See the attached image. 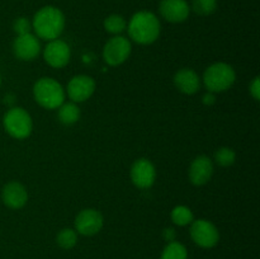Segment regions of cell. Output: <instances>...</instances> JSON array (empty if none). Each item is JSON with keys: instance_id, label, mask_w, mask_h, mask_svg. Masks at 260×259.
<instances>
[{"instance_id": "obj_19", "label": "cell", "mask_w": 260, "mask_h": 259, "mask_svg": "<svg viewBox=\"0 0 260 259\" xmlns=\"http://www.w3.org/2000/svg\"><path fill=\"white\" fill-rule=\"evenodd\" d=\"M104 29L113 36H119L127 29V22L122 15L111 14L104 19Z\"/></svg>"}, {"instance_id": "obj_21", "label": "cell", "mask_w": 260, "mask_h": 259, "mask_svg": "<svg viewBox=\"0 0 260 259\" xmlns=\"http://www.w3.org/2000/svg\"><path fill=\"white\" fill-rule=\"evenodd\" d=\"M56 241H57L58 246L65 249V250L73 249L78 243V233H76L75 229L71 228L61 229L56 236Z\"/></svg>"}, {"instance_id": "obj_9", "label": "cell", "mask_w": 260, "mask_h": 259, "mask_svg": "<svg viewBox=\"0 0 260 259\" xmlns=\"http://www.w3.org/2000/svg\"><path fill=\"white\" fill-rule=\"evenodd\" d=\"M43 60L48 66L53 69H62L70 62L71 48L65 41L56 38L48 41L47 45L42 50Z\"/></svg>"}, {"instance_id": "obj_25", "label": "cell", "mask_w": 260, "mask_h": 259, "mask_svg": "<svg viewBox=\"0 0 260 259\" xmlns=\"http://www.w3.org/2000/svg\"><path fill=\"white\" fill-rule=\"evenodd\" d=\"M249 91H250V95L253 96L254 101H259V98H260L259 76H255V78H254V80L251 81L250 85H249Z\"/></svg>"}, {"instance_id": "obj_24", "label": "cell", "mask_w": 260, "mask_h": 259, "mask_svg": "<svg viewBox=\"0 0 260 259\" xmlns=\"http://www.w3.org/2000/svg\"><path fill=\"white\" fill-rule=\"evenodd\" d=\"M13 30L17 36L32 33V22L25 17H19L13 23Z\"/></svg>"}, {"instance_id": "obj_27", "label": "cell", "mask_w": 260, "mask_h": 259, "mask_svg": "<svg viewBox=\"0 0 260 259\" xmlns=\"http://www.w3.org/2000/svg\"><path fill=\"white\" fill-rule=\"evenodd\" d=\"M216 102V94L212 93V91H206L202 95V103L205 106H213Z\"/></svg>"}, {"instance_id": "obj_6", "label": "cell", "mask_w": 260, "mask_h": 259, "mask_svg": "<svg viewBox=\"0 0 260 259\" xmlns=\"http://www.w3.org/2000/svg\"><path fill=\"white\" fill-rule=\"evenodd\" d=\"M132 52V43L129 38L122 35L113 36L103 47V58L109 66H119L126 62Z\"/></svg>"}, {"instance_id": "obj_8", "label": "cell", "mask_w": 260, "mask_h": 259, "mask_svg": "<svg viewBox=\"0 0 260 259\" xmlns=\"http://www.w3.org/2000/svg\"><path fill=\"white\" fill-rule=\"evenodd\" d=\"M95 80L91 76L85 75V74H79V75L73 76L69 80L65 91L71 102L79 104L90 99L93 94L95 93Z\"/></svg>"}, {"instance_id": "obj_7", "label": "cell", "mask_w": 260, "mask_h": 259, "mask_svg": "<svg viewBox=\"0 0 260 259\" xmlns=\"http://www.w3.org/2000/svg\"><path fill=\"white\" fill-rule=\"evenodd\" d=\"M190 238L196 245L203 249H210L217 245L220 241V231L213 222L206 218L193 220L190 223Z\"/></svg>"}, {"instance_id": "obj_23", "label": "cell", "mask_w": 260, "mask_h": 259, "mask_svg": "<svg viewBox=\"0 0 260 259\" xmlns=\"http://www.w3.org/2000/svg\"><path fill=\"white\" fill-rule=\"evenodd\" d=\"M192 9L196 14L207 17L213 14L217 9V0H193Z\"/></svg>"}, {"instance_id": "obj_11", "label": "cell", "mask_w": 260, "mask_h": 259, "mask_svg": "<svg viewBox=\"0 0 260 259\" xmlns=\"http://www.w3.org/2000/svg\"><path fill=\"white\" fill-rule=\"evenodd\" d=\"M76 233L84 236H94L103 229L104 218L101 211L95 208H84L75 217Z\"/></svg>"}, {"instance_id": "obj_4", "label": "cell", "mask_w": 260, "mask_h": 259, "mask_svg": "<svg viewBox=\"0 0 260 259\" xmlns=\"http://www.w3.org/2000/svg\"><path fill=\"white\" fill-rule=\"evenodd\" d=\"M201 79L208 91L223 93L235 84L236 71L230 63L213 62L206 69Z\"/></svg>"}, {"instance_id": "obj_13", "label": "cell", "mask_w": 260, "mask_h": 259, "mask_svg": "<svg viewBox=\"0 0 260 259\" xmlns=\"http://www.w3.org/2000/svg\"><path fill=\"white\" fill-rule=\"evenodd\" d=\"M213 170H215L213 160L207 155H198L190 163L189 169H188V178L193 185L201 187L210 182L213 175Z\"/></svg>"}, {"instance_id": "obj_18", "label": "cell", "mask_w": 260, "mask_h": 259, "mask_svg": "<svg viewBox=\"0 0 260 259\" xmlns=\"http://www.w3.org/2000/svg\"><path fill=\"white\" fill-rule=\"evenodd\" d=\"M170 218L177 226H188L194 220V215L188 206L178 205L170 212Z\"/></svg>"}, {"instance_id": "obj_12", "label": "cell", "mask_w": 260, "mask_h": 259, "mask_svg": "<svg viewBox=\"0 0 260 259\" xmlns=\"http://www.w3.org/2000/svg\"><path fill=\"white\" fill-rule=\"evenodd\" d=\"M13 53L17 58L22 61H32L37 57L42 51L40 38L35 33L17 36L13 41Z\"/></svg>"}, {"instance_id": "obj_5", "label": "cell", "mask_w": 260, "mask_h": 259, "mask_svg": "<svg viewBox=\"0 0 260 259\" xmlns=\"http://www.w3.org/2000/svg\"><path fill=\"white\" fill-rule=\"evenodd\" d=\"M4 128L13 139L24 140L33 131V121L30 114L22 107H12L3 118Z\"/></svg>"}, {"instance_id": "obj_17", "label": "cell", "mask_w": 260, "mask_h": 259, "mask_svg": "<svg viewBox=\"0 0 260 259\" xmlns=\"http://www.w3.org/2000/svg\"><path fill=\"white\" fill-rule=\"evenodd\" d=\"M80 108L74 102H63L57 108V119L65 126H73L80 119Z\"/></svg>"}, {"instance_id": "obj_10", "label": "cell", "mask_w": 260, "mask_h": 259, "mask_svg": "<svg viewBox=\"0 0 260 259\" xmlns=\"http://www.w3.org/2000/svg\"><path fill=\"white\" fill-rule=\"evenodd\" d=\"M129 177L135 187L140 189H149L156 180V168L151 160L146 157H140L135 160L129 169Z\"/></svg>"}, {"instance_id": "obj_3", "label": "cell", "mask_w": 260, "mask_h": 259, "mask_svg": "<svg viewBox=\"0 0 260 259\" xmlns=\"http://www.w3.org/2000/svg\"><path fill=\"white\" fill-rule=\"evenodd\" d=\"M33 98L45 109H57L66 99L65 88L53 78L43 76L33 85Z\"/></svg>"}, {"instance_id": "obj_1", "label": "cell", "mask_w": 260, "mask_h": 259, "mask_svg": "<svg viewBox=\"0 0 260 259\" xmlns=\"http://www.w3.org/2000/svg\"><path fill=\"white\" fill-rule=\"evenodd\" d=\"M127 30L129 41L146 46L157 41L161 32V24L156 14L149 10H140L127 23Z\"/></svg>"}, {"instance_id": "obj_16", "label": "cell", "mask_w": 260, "mask_h": 259, "mask_svg": "<svg viewBox=\"0 0 260 259\" xmlns=\"http://www.w3.org/2000/svg\"><path fill=\"white\" fill-rule=\"evenodd\" d=\"M173 81H174L175 88L180 93L187 94V95H193V94L198 93L201 85H202V79H201L200 74L189 68L178 70L173 78Z\"/></svg>"}, {"instance_id": "obj_28", "label": "cell", "mask_w": 260, "mask_h": 259, "mask_svg": "<svg viewBox=\"0 0 260 259\" xmlns=\"http://www.w3.org/2000/svg\"><path fill=\"white\" fill-rule=\"evenodd\" d=\"M0 85H2V75H0Z\"/></svg>"}, {"instance_id": "obj_2", "label": "cell", "mask_w": 260, "mask_h": 259, "mask_svg": "<svg viewBox=\"0 0 260 259\" xmlns=\"http://www.w3.org/2000/svg\"><path fill=\"white\" fill-rule=\"evenodd\" d=\"M66 19L58 8L47 5L38 10L32 20V30L40 40L52 41L60 38L65 29Z\"/></svg>"}, {"instance_id": "obj_15", "label": "cell", "mask_w": 260, "mask_h": 259, "mask_svg": "<svg viewBox=\"0 0 260 259\" xmlns=\"http://www.w3.org/2000/svg\"><path fill=\"white\" fill-rule=\"evenodd\" d=\"M2 200L7 207L12 210H20L28 202L27 188L17 180L7 183L2 190Z\"/></svg>"}, {"instance_id": "obj_26", "label": "cell", "mask_w": 260, "mask_h": 259, "mask_svg": "<svg viewBox=\"0 0 260 259\" xmlns=\"http://www.w3.org/2000/svg\"><path fill=\"white\" fill-rule=\"evenodd\" d=\"M162 238L167 243H172V241H175V238H177V233L173 228H165L162 230Z\"/></svg>"}, {"instance_id": "obj_14", "label": "cell", "mask_w": 260, "mask_h": 259, "mask_svg": "<svg viewBox=\"0 0 260 259\" xmlns=\"http://www.w3.org/2000/svg\"><path fill=\"white\" fill-rule=\"evenodd\" d=\"M159 12L167 22L182 23L189 17L190 7L187 0H161Z\"/></svg>"}, {"instance_id": "obj_22", "label": "cell", "mask_w": 260, "mask_h": 259, "mask_svg": "<svg viewBox=\"0 0 260 259\" xmlns=\"http://www.w3.org/2000/svg\"><path fill=\"white\" fill-rule=\"evenodd\" d=\"M215 161L220 167L228 168L231 167L236 161V152L235 150L229 146H222L216 150L215 152Z\"/></svg>"}, {"instance_id": "obj_20", "label": "cell", "mask_w": 260, "mask_h": 259, "mask_svg": "<svg viewBox=\"0 0 260 259\" xmlns=\"http://www.w3.org/2000/svg\"><path fill=\"white\" fill-rule=\"evenodd\" d=\"M160 259H188V250L179 241L168 243Z\"/></svg>"}]
</instances>
